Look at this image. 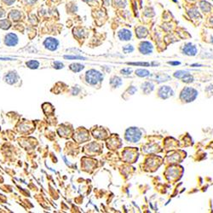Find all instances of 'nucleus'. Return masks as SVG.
Wrapping results in <instances>:
<instances>
[{
    "label": "nucleus",
    "mask_w": 213,
    "mask_h": 213,
    "mask_svg": "<svg viewBox=\"0 0 213 213\" xmlns=\"http://www.w3.org/2000/svg\"><path fill=\"white\" fill-rule=\"evenodd\" d=\"M120 73H121V74L123 75H130V73H132V69L130 68V67H128V68H124V69H122V70L120 71Z\"/></svg>",
    "instance_id": "b1692460"
},
{
    "label": "nucleus",
    "mask_w": 213,
    "mask_h": 213,
    "mask_svg": "<svg viewBox=\"0 0 213 213\" xmlns=\"http://www.w3.org/2000/svg\"><path fill=\"white\" fill-rule=\"evenodd\" d=\"M154 84L153 83H151V82H145V83L142 84V91H143L146 95L149 94L150 92H152V91H154Z\"/></svg>",
    "instance_id": "ddd939ff"
},
{
    "label": "nucleus",
    "mask_w": 213,
    "mask_h": 213,
    "mask_svg": "<svg viewBox=\"0 0 213 213\" xmlns=\"http://www.w3.org/2000/svg\"><path fill=\"white\" fill-rule=\"evenodd\" d=\"M198 93L197 91L192 88H185L181 92V99L185 103L193 102L196 98Z\"/></svg>",
    "instance_id": "7ed1b4c3"
},
{
    "label": "nucleus",
    "mask_w": 213,
    "mask_h": 213,
    "mask_svg": "<svg viewBox=\"0 0 213 213\" xmlns=\"http://www.w3.org/2000/svg\"><path fill=\"white\" fill-rule=\"evenodd\" d=\"M154 46L148 41H143L139 44V51L143 55H150L153 53Z\"/></svg>",
    "instance_id": "39448f33"
},
{
    "label": "nucleus",
    "mask_w": 213,
    "mask_h": 213,
    "mask_svg": "<svg viewBox=\"0 0 213 213\" xmlns=\"http://www.w3.org/2000/svg\"><path fill=\"white\" fill-rule=\"evenodd\" d=\"M159 95L162 99H167L174 95V91L170 86H162L159 91Z\"/></svg>",
    "instance_id": "1a4fd4ad"
},
{
    "label": "nucleus",
    "mask_w": 213,
    "mask_h": 213,
    "mask_svg": "<svg viewBox=\"0 0 213 213\" xmlns=\"http://www.w3.org/2000/svg\"><path fill=\"white\" fill-rule=\"evenodd\" d=\"M128 65H132V66H142V67H148L150 66V63L148 62H127Z\"/></svg>",
    "instance_id": "5701e85b"
},
{
    "label": "nucleus",
    "mask_w": 213,
    "mask_h": 213,
    "mask_svg": "<svg viewBox=\"0 0 213 213\" xmlns=\"http://www.w3.org/2000/svg\"><path fill=\"white\" fill-rule=\"evenodd\" d=\"M18 37L15 33H8L5 35V38H4V43L9 46V47H13V46H16V44L18 43Z\"/></svg>",
    "instance_id": "0eeeda50"
},
{
    "label": "nucleus",
    "mask_w": 213,
    "mask_h": 213,
    "mask_svg": "<svg viewBox=\"0 0 213 213\" xmlns=\"http://www.w3.org/2000/svg\"><path fill=\"white\" fill-rule=\"evenodd\" d=\"M136 34L137 36V38L139 39H142V38H145L148 34V31L145 28H142V27H139V28H136Z\"/></svg>",
    "instance_id": "4468645a"
},
{
    "label": "nucleus",
    "mask_w": 213,
    "mask_h": 213,
    "mask_svg": "<svg viewBox=\"0 0 213 213\" xmlns=\"http://www.w3.org/2000/svg\"><path fill=\"white\" fill-rule=\"evenodd\" d=\"M118 37L121 41H129L132 39V32H130L128 29H121L120 31H118Z\"/></svg>",
    "instance_id": "9d476101"
},
{
    "label": "nucleus",
    "mask_w": 213,
    "mask_h": 213,
    "mask_svg": "<svg viewBox=\"0 0 213 213\" xmlns=\"http://www.w3.org/2000/svg\"><path fill=\"white\" fill-rule=\"evenodd\" d=\"M17 78H18V76H17V74H16V73L11 72V73H9L7 75H5V77H4V81H5L6 83L9 84H15L16 82Z\"/></svg>",
    "instance_id": "f8f14e48"
},
{
    "label": "nucleus",
    "mask_w": 213,
    "mask_h": 213,
    "mask_svg": "<svg viewBox=\"0 0 213 213\" xmlns=\"http://www.w3.org/2000/svg\"><path fill=\"white\" fill-rule=\"evenodd\" d=\"M123 51L125 54H130L131 52L134 51V47L131 44H126L125 46L123 47Z\"/></svg>",
    "instance_id": "aec40b11"
},
{
    "label": "nucleus",
    "mask_w": 213,
    "mask_h": 213,
    "mask_svg": "<svg viewBox=\"0 0 213 213\" xmlns=\"http://www.w3.org/2000/svg\"><path fill=\"white\" fill-rule=\"evenodd\" d=\"M26 65H27L29 68H32V69H36V68H38V67H39V62H37V61H30V62H28L26 63Z\"/></svg>",
    "instance_id": "6ab92c4d"
},
{
    "label": "nucleus",
    "mask_w": 213,
    "mask_h": 213,
    "mask_svg": "<svg viewBox=\"0 0 213 213\" xmlns=\"http://www.w3.org/2000/svg\"><path fill=\"white\" fill-rule=\"evenodd\" d=\"M191 67H202V65H200V64H192Z\"/></svg>",
    "instance_id": "cd10ccee"
},
{
    "label": "nucleus",
    "mask_w": 213,
    "mask_h": 213,
    "mask_svg": "<svg viewBox=\"0 0 213 213\" xmlns=\"http://www.w3.org/2000/svg\"><path fill=\"white\" fill-rule=\"evenodd\" d=\"M10 27V23L8 21L4 20L0 21V28H3V29H8Z\"/></svg>",
    "instance_id": "4be33fe9"
},
{
    "label": "nucleus",
    "mask_w": 213,
    "mask_h": 213,
    "mask_svg": "<svg viewBox=\"0 0 213 213\" xmlns=\"http://www.w3.org/2000/svg\"><path fill=\"white\" fill-rule=\"evenodd\" d=\"M190 1H194V0H190Z\"/></svg>",
    "instance_id": "c756f323"
},
{
    "label": "nucleus",
    "mask_w": 213,
    "mask_h": 213,
    "mask_svg": "<svg viewBox=\"0 0 213 213\" xmlns=\"http://www.w3.org/2000/svg\"><path fill=\"white\" fill-rule=\"evenodd\" d=\"M54 67H55V69H61V68H63L64 65L63 63H62V62H55Z\"/></svg>",
    "instance_id": "393cba45"
},
{
    "label": "nucleus",
    "mask_w": 213,
    "mask_h": 213,
    "mask_svg": "<svg viewBox=\"0 0 213 213\" xmlns=\"http://www.w3.org/2000/svg\"><path fill=\"white\" fill-rule=\"evenodd\" d=\"M110 84L114 88H119V86H121V84H122V79L114 76L111 79Z\"/></svg>",
    "instance_id": "2eb2a0df"
},
{
    "label": "nucleus",
    "mask_w": 213,
    "mask_h": 213,
    "mask_svg": "<svg viewBox=\"0 0 213 213\" xmlns=\"http://www.w3.org/2000/svg\"><path fill=\"white\" fill-rule=\"evenodd\" d=\"M128 91H129V93H130V95H134V93L136 91V89L135 88V86H130Z\"/></svg>",
    "instance_id": "a878e982"
},
{
    "label": "nucleus",
    "mask_w": 213,
    "mask_h": 213,
    "mask_svg": "<svg viewBox=\"0 0 213 213\" xmlns=\"http://www.w3.org/2000/svg\"><path fill=\"white\" fill-rule=\"evenodd\" d=\"M197 47L191 43H186L185 45L182 48V53L186 55L189 56H194L197 54Z\"/></svg>",
    "instance_id": "6e6552de"
},
{
    "label": "nucleus",
    "mask_w": 213,
    "mask_h": 213,
    "mask_svg": "<svg viewBox=\"0 0 213 213\" xmlns=\"http://www.w3.org/2000/svg\"><path fill=\"white\" fill-rule=\"evenodd\" d=\"M211 43H213V36H212V37H211Z\"/></svg>",
    "instance_id": "c85d7f7f"
},
{
    "label": "nucleus",
    "mask_w": 213,
    "mask_h": 213,
    "mask_svg": "<svg viewBox=\"0 0 213 213\" xmlns=\"http://www.w3.org/2000/svg\"><path fill=\"white\" fill-rule=\"evenodd\" d=\"M174 77L178 79H181L182 82L184 83H192L193 81V78L192 75L190 74L189 72L183 71V70H179L174 73Z\"/></svg>",
    "instance_id": "20e7f679"
},
{
    "label": "nucleus",
    "mask_w": 213,
    "mask_h": 213,
    "mask_svg": "<svg viewBox=\"0 0 213 213\" xmlns=\"http://www.w3.org/2000/svg\"><path fill=\"white\" fill-rule=\"evenodd\" d=\"M200 5L202 11L205 12V13H208L211 9V5L208 2H206V1H201Z\"/></svg>",
    "instance_id": "dca6fc26"
},
{
    "label": "nucleus",
    "mask_w": 213,
    "mask_h": 213,
    "mask_svg": "<svg viewBox=\"0 0 213 213\" xmlns=\"http://www.w3.org/2000/svg\"><path fill=\"white\" fill-rule=\"evenodd\" d=\"M136 74L139 76V77H148L151 75L149 71H148L146 69H137L136 71Z\"/></svg>",
    "instance_id": "a211bd4d"
},
{
    "label": "nucleus",
    "mask_w": 213,
    "mask_h": 213,
    "mask_svg": "<svg viewBox=\"0 0 213 213\" xmlns=\"http://www.w3.org/2000/svg\"><path fill=\"white\" fill-rule=\"evenodd\" d=\"M103 79V75L98 71L90 70L86 73V81L90 84L95 85L98 83H101Z\"/></svg>",
    "instance_id": "f257e3e1"
},
{
    "label": "nucleus",
    "mask_w": 213,
    "mask_h": 213,
    "mask_svg": "<svg viewBox=\"0 0 213 213\" xmlns=\"http://www.w3.org/2000/svg\"><path fill=\"white\" fill-rule=\"evenodd\" d=\"M168 64H170V65H173V66H177V65H180L181 62H169Z\"/></svg>",
    "instance_id": "bb28decb"
},
{
    "label": "nucleus",
    "mask_w": 213,
    "mask_h": 213,
    "mask_svg": "<svg viewBox=\"0 0 213 213\" xmlns=\"http://www.w3.org/2000/svg\"><path fill=\"white\" fill-rule=\"evenodd\" d=\"M43 45L48 50L54 51V50H56L59 46V41L54 38H47L43 42Z\"/></svg>",
    "instance_id": "423d86ee"
},
{
    "label": "nucleus",
    "mask_w": 213,
    "mask_h": 213,
    "mask_svg": "<svg viewBox=\"0 0 213 213\" xmlns=\"http://www.w3.org/2000/svg\"><path fill=\"white\" fill-rule=\"evenodd\" d=\"M84 67V65H81V64L79 63H73L70 65V69L73 72H74V73H79L81 70H83Z\"/></svg>",
    "instance_id": "f3484780"
},
{
    "label": "nucleus",
    "mask_w": 213,
    "mask_h": 213,
    "mask_svg": "<svg viewBox=\"0 0 213 213\" xmlns=\"http://www.w3.org/2000/svg\"><path fill=\"white\" fill-rule=\"evenodd\" d=\"M171 79L170 75L166 74V73H159V74H155L152 76V79L155 80L158 83H162V82H166L168 80H170Z\"/></svg>",
    "instance_id": "9b49d317"
},
{
    "label": "nucleus",
    "mask_w": 213,
    "mask_h": 213,
    "mask_svg": "<svg viewBox=\"0 0 213 213\" xmlns=\"http://www.w3.org/2000/svg\"><path fill=\"white\" fill-rule=\"evenodd\" d=\"M141 131L137 128L135 127H131L130 129H128L126 130L125 133V139L128 142H137L141 138Z\"/></svg>",
    "instance_id": "f03ea898"
},
{
    "label": "nucleus",
    "mask_w": 213,
    "mask_h": 213,
    "mask_svg": "<svg viewBox=\"0 0 213 213\" xmlns=\"http://www.w3.org/2000/svg\"><path fill=\"white\" fill-rule=\"evenodd\" d=\"M65 59H69V60H86L85 57H83V56H79V55H65L64 56Z\"/></svg>",
    "instance_id": "412c9836"
}]
</instances>
